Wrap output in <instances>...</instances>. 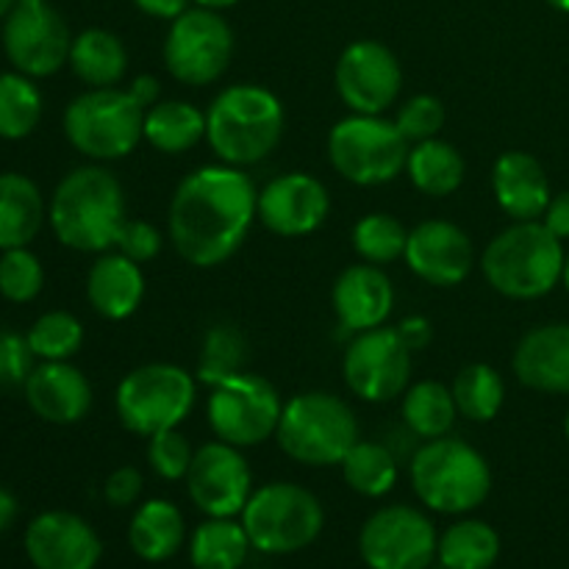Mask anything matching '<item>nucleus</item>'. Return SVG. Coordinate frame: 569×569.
I'll list each match as a JSON object with an SVG mask.
<instances>
[{"instance_id":"obj_22","label":"nucleus","mask_w":569,"mask_h":569,"mask_svg":"<svg viewBox=\"0 0 569 569\" xmlns=\"http://www.w3.org/2000/svg\"><path fill=\"white\" fill-rule=\"evenodd\" d=\"M395 306V287L378 264H353L333 283V311L345 331L361 333L387 322Z\"/></svg>"},{"instance_id":"obj_6","label":"nucleus","mask_w":569,"mask_h":569,"mask_svg":"<svg viewBox=\"0 0 569 569\" xmlns=\"http://www.w3.org/2000/svg\"><path fill=\"white\" fill-rule=\"evenodd\" d=\"M276 439L283 453L300 465L333 467L342 465L348 450L359 442V422L337 395L303 392L283 406Z\"/></svg>"},{"instance_id":"obj_55","label":"nucleus","mask_w":569,"mask_h":569,"mask_svg":"<svg viewBox=\"0 0 569 569\" xmlns=\"http://www.w3.org/2000/svg\"><path fill=\"white\" fill-rule=\"evenodd\" d=\"M17 3H26V6H31V3H44V0H17Z\"/></svg>"},{"instance_id":"obj_34","label":"nucleus","mask_w":569,"mask_h":569,"mask_svg":"<svg viewBox=\"0 0 569 569\" xmlns=\"http://www.w3.org/2000/svg\"><path fill=\"white\" fill-rule=\"evenodd\" d=\"M339 467L345 483L365 498H383L398 483V459L381 442H356Z\"/></svg>"},{"instance_id":"obj_47","label":"nucleus","mask_w":569,"mask_h":569,"mask_svg":"<svg viewBox=\"0 0 569 569\" xmlns=\"http://www.w3.org/2000/svg\"><path fill=\"white\" fill-rule=\"evenodd\" d=\"M398 333L400 339L409 345L411 353H415V350H422L431 342V322H428L426 317H406L398 326Z\"/></svg>"},{"instance_id":"obj_18","label":"nucleus","mask_w":569,"mask_h":569,"mask_svg":"<svg viewBox=\"0 0 569 569\" xmlns=\"http://www.w3.org/2000/svg\"><path fill=\"white\" fill-rule=\"evenodd\" d=\"M26 553L33 569H94L103 542L83 517L42 511L26 528Z\"/></svg>"},{"instance_id":"obj_28","label":"nucleus","mask_w":569,"mask_h":569,"mask_svg":"<svg viewBox=\"0 0 569 569\" xmlns=\"http://www.w3.org/2000/svg\"><path fill=\"white\" fill-rule=\"evenodd\" d=\"M67 64L87 87H114L128 70V50L117 33L106 31V28H87L72 39Z\"/></svg>"},{"instance_id":"obj_23","label":"nucleus","mask_w":569,"mask_h":569,"mask_svg":"<svg viewBox=\"0 0 569 569\" xmlns=\"http://www.w3.org/2000/svg\"><path fill=\"white\" fill-rule=\"evenodd\" d=\"M515 372L528 389L569 395V322L539 326L520 339L515 350Z\"/></svg>"},{"instance_id":"obj_16","label":"nucleus","mask_w":569,"mask_h":569,"mask_svg":"<svg viewBox=\"0 0 569 569\" xmlns=\"http://www.w3.org/2000/svg\"><path fill=\"white\" fill-rule=\"evenodd\" d=\"M187 492L206 517H237L253 495V476L239 453L228 442H209L194 450L187 472Z\"/></svg>"},{"instance_id":"obj_31","label":"nucleus","mask_w":569,"mask_h":569,"mask_svg":"<svg viewBox=\"0 0 569 569\" xmlns=\"http://www.w3.org/2000/svg\"><path fill=\"white\" fill-rule=\"evenodd\" d=\"M406 170L411 183L431 198H448L465 183V159L453 144L437 137L417 142L409 150Z\"/></svg>"},{"instance_id":"obj_29","label":"nucleus","mask_w":569,"mask_h":569,"mask_svg":"<svg viewBox=\"0 0 569 569\" xmlns=\"http://www.w3.org/2000/svg\"><path fill=\"white\" fill-rule=\"evenodd\" d=\"M142 133L159 153H187L206 137V114L187 100H164L144 111Z\"/></svg>"},{"instance_id":"obj_17","label":"nucleus","mask_w":569,"mask_h":569,"mask_svg":"<svg viewBox=\"0 0 569 569\" xmlns=\"http://www.w3.org/2000/svg\"><path fill=\"white\" fill-rule=\"evenodd\" d=\"M403 72L387 44L361 39L337 61V92L353 114H383L398 100Z\"/></svg>"},{"instance_id":"obj_9","label":"nucleus","mask_w":569,"mask_h":569,"mask_svg":"<svg viewBox=\"0 0 569 569\" xmlns=\"http://www.w3.org/2000/svg\"><path fill=\"white\" fill-rule=\"evenodd\" d=\"M198 383L192 372L176 365H144L128 372L114 395L117 417L128 431L156 437L178 428L194 409Z\"/></svg>"},{"instance_id":"obj_33","label":"nucleus","mask_w":569,"mask_h":569,"mask_svg":"<svg viewBox=\"0 0 569 569\" xmlns=\"http://www.w3.org/2000/svg\"><path fill=\"white\" fill-rule=\"evenodd\" d=\"M456 415L459 409H456L453 392L439 381L415 383L403 398V422L420 439L448 437Z\"/></svg>"},{"instance_id":"obj_27","label":"nucleus","mask_w":569,"mask_h":569,"mask_svg":"<svg viewBox=\"0 0 569 569\" xmlns=\"http://www.w3.org/2000/svg\"><path fill=\"white\" fill-rule=\"evenodd\" d=\"M183 539H187V526L181 511L176 503L161 498L139 506L128 526V545L139 559L150 565L170 561L183 548Z\"/></svg>"},{"instance_id":"obj_39","label":"nucleus","mask_w":569,"mask_h":569,"mask_svg":"<svg viewBox=\"0 0 569 569\" xmlns=\"http://www.w3.org/2000/svg\"><path fill=\"white\" fill-rule=\"evenodd\" d=\"M409 231L392 214H367L353 228V248L367 264H389L406 253Z\"/></svg>"},{"instance_id":"obj_2","label":"nucleus","mask_w":569,"mask_h":569,"mask_svg":"<svg viewBox=\"0 0 569 569\" xmlns=\"http://www.w3.org/2000/svg\"><path fill=\"white\" fill-rule=\"evenodd\" d=\"M48 220L64 248L106 253L126 222V192L106 167L67 172L48 206Z\"/></svg>"},{"instance_id":"obj_4","label":"nucleus","mask_w":569,"mask_h":569,"mask_svg":"<svg viewBox=\"0 0 569 569\" xmlns=\"http://www.w3.org/2000/svg\"><path fill=\"white\" fill-rule=\"evenodd\" d=\"M561 239L542 220L515 222L487 244L481 270L495 292L511 300H537L565 278Z\"/></svg>"},{"instance_id":"obj_46","label":"nucleus","mask_w":569,"mask_h":569,"mask_svg":"<svg viewBox=\"0 0 569 569\" xmlns=\"http://www.w3.org/2000/svg\"><path fill=\"white\" fill-rule=\"evenodd\" d=\"M542 222L556 233L559 239H569V192L550 198L548 209H545Z\"/></svg>"},{"instance_id":"obj_30","label":"nucleus","mask_w":569,"mask_h":569,"mask_svg":"<svg viewBox=\"0 0 569 569\" xmlns=\"http://www.w3.org/2000/svg\"><path fill=\"white\" fill-rule=\"evenodd\" d=\"M250 539L233 517H209L189 537V561L194 569H239L248 561Z\"/></svg>"},{"instance_id":"obj_38","label":"nucleus","mask_w":569,"mask_h":569,"mask_svg":"<svg viewBox=\"0 0 569 569\" xmlns=\"http://www.w3.org/2000/svg\"><path fill=\"white\" fill-rule=\"evenodd\" d=\"M28 345L42 361H67L81 350L83 326L70 311H48L28 328Z\"/></svg>"},{"instance_id":"obj_7","label":"nucleus","mask_w":569,"mask_h":569,"mask_svg":"<svg viewBox=\"0 0 569 569\" xmlns=\"http://www.w3.org/2000/svg\"><path fill=\"white\" fill-rule=\"evenodd\" d=\"M242 526L253 550L267 556H289L309 548L326 526V511L309 489L298 483H267L250 495Z\"/></svg>"},{"instance_id":"obj_52","label":"nucleus","mask_w":569,"mask_h":569,"mask_svg":"<svg viewBox=\"0 0 569 569\" xmlns=\"http://www.w3.org/2000/svg\"><path fill=\"white\" fill-rule=\"evenodd\" d=\"M17 6V0H0V20H6V17H9V11L14 9Z\"/></svg>"},{"instance_id":"obj_53","label":"nucleus","mask_w":569,"mask_h":569,"mask_svg":"<svg viewBox=\"0 0 569 569\" xmlns=\"http://www.w3.org/2000/svg\"><path fill=\"white\" fill-rule=\"evenodd\" d=\"M550 6H553L556 11H565V14H569V0H548Z\"/></svg>"},{"instance_id":"obj_8","label":"nucleus","mask_w":569,"mask_h":569,"mask_svg":"<svg viewBox=\"0 0 569 569\" xmlns=\"http://www.w3.org/2000/svg\"><path fill=\"white\" fill-rule=\"evenodd\" d=\"M144 109L128 89H89L70 100L64 133L78 153L98 161H114L131 153L144 139Z\"/></svg>"},{"instance_id":"obj_25","label":"nucleus","mask_w":569,"mask_h":569,"mask_svg":"<svg viewBox=\"0 0 569 569\" xmlns=\"http://www.w3.org/2000/svg\"><path fill=\"white\" fill-rule=\"evenodd\" d=\"M87 298L106 320H126L144 298L142 270L128 256L103 253L87 276Z\"/></svg>"},{"instance_id":"obj_11","label":"nucleus","mask_w":569,"mask_h":569,"mask_svg":"<svg viewBox=\"0 0 569 569\" xmlns=\"http://www.w3.org/2000/svg\"><path fill=\"white\" fill-rule=\"evenodd\" d=\"M206 415L217 439L233 448H253L278 431L283 403L270 381L242 370L211 389Z\"/></svg>"},{"instance_id":"obj_42","label":"nucleus","mask_w":569,"mask_h":569,"mask_svg":"<svg viewBox=\"0 0 569 569\" xmlns=\"http://www.w3.org/2000/svg\"><path fill=\"white\" fill-rule=\"evenodd\" d=\"M398 128L409 142H426L433 139L445 126V106L433 94H417L406 100L398 111Z\"/></svg>"},{"instance_id":"obj_37","label":"nucleus","mask_w":569,"mask_h":569,"mask_svg":"<svg viewBox=\"0 0 569 569\" xmlns=\"http://www.w3.org/2000/svg\"><path fill=\"white\" fill-rule=\"evenodd\" d=\"M248 359V342L233 326H214L206 333L203 353L198 365V381L214 389L217 383L228 381L231 376L244 370Z\"/></svg>"},{"instance_id":"obj_43","label":"nucleus","mask_w":569,"mask_h":569,"mask_svg":"<svg viewBox=\"0 0 569 569\" xmlns=\"http://www.w3.org/2000/svg\"><path fill=\"white\" fill-rule=\"evenodd\" d=\"M33 350L28 337L0 328V389L26 387L28 376L33 372Z\"/></svg>"},{"instance_id":"obj_40","label":"nucleus","mask_w":569,"mask_h":569,"mask_svg":"<svg viewBox=\"0 0 569 569\" xmlns=\"http://www.w3.org/2000/svg\"><path fill=\"white\" fill-rule=\"evenodd\" d=\"M44 287L42 261L28 248H11L0 256V295L11 303H31Z\"/></svg>"},{"instance_id":"obj_26","label":"nucleus","mask_w":569,"mask_h":569,"mask_svg":"<svg viewBox=\"0 0 569 569\" xmlns=\"http://www.w3.org/2000/svg\"><path fill=\"white\" fill-rule=\"evenodd\" d=\"M44 200L22 172H0V250L28 248L42 231Z\"/></svg>"},{"instance_id":"obj_12","label":"nucleus","mask_w":569,"mask_h":569,"mask_svg":"<svg viewBox=\"0 0 569 569\" xmlns=\"http://www.w3.org/2000/svg\"><path fill=\"white\" fill-rule=\"evenodd\" d=\"M233 56V31L220 11L187 9L176 17L164 39V67L187 87H206L228 70Z\"/></svg>"},{"instance_id":"obj_32","label":"nucleus","mask_w":569,"mask_h":569,"mask_svg":"<svg viewBox=\"0 0 569 569\" xmlns=\"http://www.w3.org/2000/svg\"><path fill=\"white\" fill-rule=\"evenodd\" d=\"M498 556V531L483 520H459L439 537L437 559L448 569H492Z\"/></svg>"},{"instance_id":"obj_54","label":"nucleus","mask_w":569,"mask_h":569,"mask_svg":"<svg viewBox=\"0 0 569 569\" xmlns=\"http://www.w3.org/2000/svg\"><path fill=\"white\" fill-rule=\"evenodd\" d=\"M565 283H567V289H569V256H567V261H565Z\"/></svg>"},{"instance_id":"obj_1","label":"nucleus","mask_w":569,"mask_h":569,"mask_svg":"<svg viewBox=\"0 0 569 569\" xmlns=\"http://www.w3.org/2000/svg\"><path fill=\"white\" fill-rule=\"evenodd\" d=\"M259 192L239 167H200L178 183L167 231L192 267L222 264L239 250L256 220Z\"/></svg>"},{"instance_id":"obj_48","label":"nucleus","mask_w":569,"mask_h":569,"mask_svg":"<svg viewBox=\"0 0 569 569\" xmlns=\"http://www.w3.org/2000/svg\"><path fill=\"white\" fill-rule=\"evenodd\" d=\"M139 11L150 17H159V20H176L187 11L189 0H133Z\"/></svg>"},{"instance_id":"obj_35","label":"nucleus","mask_w":569,"mask_h":569,"mask_svg":"<svg viewBox=\"0 0 569 569\" xmlns=\"http://www.w3.org/2000/svg\"><path fill=\"white\" fill-rule=\"evenodd\" d=\"M42 120V92L22 72H0V139H26Z\"/></svg>"},{"instance_id":"obj_24","label":"nucleus","mask_w":569,"mask_h":569,"mask_svg":"<svg viewBox=\"0 0 569 569\" xmlns=\"http://www.w3.org/2000/svg\"><path fill=\"white\" fill-rule=\"evenodd\" d=\"M492 189L500 209L517 222L539 220L553 198L542 164L522 150H509L495 161Z\"/></svg>"},{"instance_id":"obj_36","label":"nucleus","mask_w":569,"mask_h":569,"mask_svg":"<svg viewBox=\"0 0 569 569\" xmlns=\"http://www.w3.org/2000/svg\"><path fill=\"white\" fill-rule=\"evenodd\" d=\"M453 400L461 417L472 422H489L500 415L506 400V383L489 365H467L453 381Z\"/></svg>"},{"instance_id":"obj_49","label":"nucleus","mask_w":569,"mask_h":569,"mask_svg":"<svg viewBox=\"0 0 569 569\" xmlns=\"http://www.w3.org/2000/svg\"><path fill=\"white\" fill-rule=\"evenodd\" d=\"M128 92H131V98L137 100L144 111H148L150 106H156V100H159V81H156L153 76H139V78H133L131 87H128Z\"/></svg>"},{"instance_id":"obj_20","label":"nucleus","mask_w":569,"mask_h":569,"mask_svg":"<svg viewBox=\"0 0 569 569\" xmlns=\"http://www.w3.org/2000/svg\"><path fill=\"white\" fill-rule=\"evenodd\" d=\"M403 259L431 287H456L472 270V242L456 222L426 220L409 231Z\"/></svg>"},{"instance_id":"obj_44","label":"nucleus","mask_w":569,"mask_h":569,"mask_svg":"<svg viewBox=\"0 0 569 569\" xmlns=\"http://www.w3.org/2000/svg\"><path fill=\"white\" fill-rule=\"evenodd\" d=\"M117 253L128 256L137 264H144V261L156 259L161 250V233L159 228H153L144 220H126L122 222L120 233H117L114 242Z\"/></svg>"},{"instance_id":"obj_14","label":"nucleus","mask_w":569,"mask_h":569,"mask_svg":"<svg viewBox=\"0 0 569 569\" xmlns=\"http://www.w3.org/2000/svg\"><path fill=\"white\" fill-rule=\"evenodd\" d=\"M345 383L367 403H387L406 392L411 378V350L398 328H370L356 333L342 361Z\"/></svg>"},{"instance_id":"obj_56","label":"nucleus","mask_w":569,"mask_h":569,"mask_svg":"<svg viewBox=\"0 0 569 569\" xmlns=\"http://www.w3.org/2000/svg\"><path fill=\"white\" fill-rule=\"evenodd\" d=\"M565 431H567V439H569V411H567V420H565Z\"/></svg>"},{"instance_id":"obj_45","label":"nucleus","mask_w":569,"mask_h":569,"mask_svg":"<svg viewBox=\"0 0 569 569\" xmlns=\"http://www.w3.org/2000/svg\"><path fill=\"white\" fill-rule=\"evenodd\" d=\"M142 487L144 481L137 467H120V470H114L106 478L103 495L109 500V506H114V509H128V506H133L139 500Z\"/></svg>"},{"instance_id":"obj_21","label":"nucleus","mask_w":569,"mask_h":569,"mask_svg":"<svg viewBox=\"0 0 569 569\" xmlns=\"http://www.w3.org/2000/svg\"><path fill=\"white\" fill-rule=\"evenodd\" d=\"M26 400L39 420L76 426L92 409V387L70 361H42L28 376Z\"/></svg>"},{"instance_id":"obj_5","label":"nucleus","mask_w":569,"mask_h":569,"mask_svg":"<svg viewBox=\"0 0 569 569\" xmlns=\"http://www.w3.org/2000/svg\"><path fill=\"white\" fill-rule=\"evenodd\" d=\"M411 489L437 515H467L489 498L492 470L461 439H428L411 459Z\"/></svg>"},{"instance_id":"obj_51","label":"nucleus","mask_w":569,"mask_h":569,"mask_svg":"<svg viewBox=\"0 0 569 569\" xmlns=\"http://www.w3.org/2000/svg\"><path fill=\"white\" fill-rule=\"evenodd\" d=\"M194 3L203 6V9H214V11H220V9H228V6L239 3V0H194Z\"/></svg>"},{"instance_id":"obj_41","label":"nucleus","mask_w":569,"mask_h":569,"mask_svg":"<svg viewBox=\"0 0 569 569\" xmlns=\"http://www.w3.org/2000/svg\"><path fill=\"white\" fill-rule=\"evenodd\" d=\"M192 459L194 448L189 445V439L183 433H178V428H170V431H161L156 437H150L148 461L156 476L164 478V481H181V478H187Z\"/></svg>"},{"instance_id":"obj_3","label":"nucleus","mask_w":569,"mask_h":569,"mask_svg":"<svg viewBox=\"0 0 569 569\" xmlns=\"http://www.w3.org/2000/svg\"><path fill=\"white\" fill-rule=\"evenodd\" d=\"M281 137V100L256 83L222 89L206 114V139L228 167H248L267 159Z\"/></svg>"},{"instance_id":"obj_50","label":"nucleus","mask_w":569,"mask_h":569,"mask_svg":"<svg viewBox=\"0 0 569 569\" xmlns=\"http://www.w3.org/2000/svg\"><path fill=\"white\" fill-rule=\"evenodd\" d=\"M17 511H20V506H17L14 495H11L9 489L0 487V533H6L11 526H14Z\"/></svg>"},{"instance_id":"obj_19","label":"nucleus","mask_w":569,"mask_h":569,"mask_svg":"<svg viewBox=\"0 0 569 569\" xmlns=\"http://www.w3.org/2000/svg\"><path fill=\"white\" fill-rule=\"evenodd\" d=\"M331 211L328 189L306 172H289L276 178L259 192L256 217L264 222L267 231L278 237H306L326 222Z\"/></svg>"},{"instance_id":"obj_10","label":"nucleus","mask_w":569,"mask_h":569,"mask_svg":"<svg viewBox=\"0 0 569 569\" xmlns=\"http://www.w3.org/2000/svg\"><path fill=\"white\" fill-rule=\"evenodd\" d=\"M409 139L398 122L381 114H350L331 128L328 159L333 170L359 187H378L403 170L409 161Z\"/></svg>"},{"instance_id":"obj_57","label":"nucleus","mask_w":569,"mask_h":569,"mask_svg":"<svg viewBox=\"0 0 569 569\" xmlns=\"http://www.w3.org/2000/svg\"><path fill=\"white\" fill-rule=\"evenodd\" d=\"M428 569H448V567H442V565H439V567H428Z\"/></svg>"},{"instance_id":"obj_13","label":"nucleus","mask_w":569,"mask_h":569,"mask_svg":"<svg viewBox=\"0 0 569 569\" xmlns=\"http://www.w3.org/2000/svg\"><path fill=\"white\" fill-rule=\"evenodd\" d=\"M439 533L415 506H383L367 517L359 553L370 569H428L437 561Z\"/></svg>"},{"instance_id":"obj_15","label":"nucleus","mask_w":569,"mask_h":569,"mask_svg":"<svg viewBox=\"0 0 569 569\" xmlns=\"http://www.w3.org/2000/svg\"><path fill=\"white\" fill-rule=\"evenodd\" d=\"M72 37L64 17L48 3H17L3 22V50L28 78H48L70 61Z\"/></svg>"}]
</instances>
